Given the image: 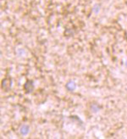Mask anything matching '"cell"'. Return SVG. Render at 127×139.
<instances>
[{"label":"cell","mask_w":127,"mask_h":139,"mask_svg":"<svg viewBox=\"0 0 127 139\" xmlns=\"http://www.w3.org/2000/svg\"><path fill=\"white\" fill-rule=\"evenodd\" d=\"M24 89L26 93H30L33 91L34 89V83L32 81H27L24 85Z\"/></svg>","instance_id":"obj_1"},{"label":"cell","mask_w":127,"mask_h":139,"mask_svg":"<svg viewBox=\"0 0 127 139\" xmlns=\"http://www.w3.org/2000/svg\"><path fill=\"white\" fill-rule=\"evenodd\" d=\"M65 88L67 91L73 92V91H75V88H76V84H75V82H74V81H69V82H68L67 83L65 84Z\"/></svg>","instance_id":"obj_2"},{"label":"cell","mask_w":127,"mask_h":139,"mask_svg":"<svg viewBox=\"0 0 127 139\" xmlns=\"http://www.w3.org/2000/svg\"><path fill=\"white\" fill-rule=\"evenodd\" d=\"M30 132V127H29L28 125H22L20 129V133L21 134L22 136H26Z\"/></svg>","instance_id":"obj_3"},{"label":"cell","mask_w":127,"mask_h":139,"mask_svg":"<svg viewBox=\"0 0 127 139\" xmlns=\"http://www.w3.org/2000/svg\"><path fill=\"white\" fill-rule=\"evenodd\" d=\"M91 110H92L93 112H97V111H98V110H99V108H98V106H97V105L94 106L93 104H92V107H91Z\"/></svg>","instance_id":"obj_4"},{"label":"cell","mask_w":127,"mask_h":139,"mask_svg":"<svg viewBox=\"0 0 127 139\" xmlns=\"http://www.w3.org/2000/svg\"><path fill=\"white\" fill-rule=\"evenodd\" d=\"M93 10H94V12H95V13H97V12L99 11V6L97 5V4H96V5L94 6Z\"/></svg>","instance_id":"obj_5"},{"label":"cell","mask_w":127,"mask_h":139,"mask_svg":"<svg viewBox=\"0 0 127 139\" xmlns=\"http://www.w3.org/2000/svg\"><path fill=\"white\" fill-rule=\"evenodd\" d=\"M125 65L127 66V60H126V62H125Z\"/></svg>","instance_id":"obj_6"}]
</instances>
